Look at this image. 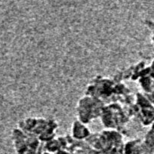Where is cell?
Returning <instances> with one entry per match:
<instances>
[{
  "label": "cell",
  "instance_id": "6da1fadb",
  "mask_svg": "<svg viewBox=\"0 0 154 154\" xmlns=\"http://www.w3.org/2000/svg\"><path fill=\"white\" fill-rule=\"evenodd\" d=\"M134 142H132L131 144H129L127 147H126L125 150V154H140L139 148L138 147H135Z\"/></svg>",
  "mask_w": 154,
  "mask_h": 154
}]
</instances>
